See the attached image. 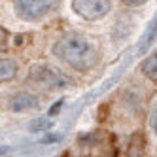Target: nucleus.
Segmentation results:
<instances>
[{
    "instance_id": "f257e3e1",
    "label": "nucleus",
    "mask_w": 157,
    "mask_h": 157,
    "mask_svg": "<svg viewBox=\"0 0 157 157\" xmlns=\"http://www.w3.org/2000/svg\"><path fill=\"white\" fill-rule=\"evenodd\" d=\"M53 55L59 61L66 63L76 70L87 72L91 70L98 61V49L85 34L80 32H68L63 34L53 46Z\"/></svg>"
},
{
    "instance_id": "f03ea898",
    "label": "nucleus",
    "mask_w": 157,
    "mask_h": 157,
    "mask_svg": "<svg viewBox=\"0 0 157 157\" xmlns=\"http://www.w3.org/2000/svg\"><path fill=\"white\" fill-rule=\"evenodd\" d=\"M29 80L34 83L36 87L42 89H63L70 83L68 78H64L63 74H59L57 70L49 68L46 64H32L29 70Z\"/></svg>"
},
{
    "instance_id": "7ed1b4c3",
    "label": "nucleus",
    "mask_w": 157,
    "mask_h": 157,
    "mask_svg": "<svg viewBox=\"0 0 157 157\" xmlns=\"http://www.w3.org/2000/svg\"><path fill=\"white\" fill-rule=\"evenodd\" d=\"M59 0H13L15 13L25 21H38L57 6Z\"/></svg>"
},
{
    "instance_id": "20e7f679",
    "label": "nucleus",
    "mask_w": 157,
    "mask_h": 157,
    "mask_svg": "<svg viewBox=\"0 0 157 157\" xmlns=\"http://www.w3.org/2000/svg\"><path fill=\"white\" fill-rule=\"evenodd\" d=\"M110 8V0H72V10L85 21H97L104 17Z\"/></svg>"
},
{
    "instance_id": "39448f33",
    "label": "nucleus",
    "mask_w": 157,
    "mask_h": 157,
    "mask_svg": "<svg viewBox=\"0 0 157 157\" xmlns=\"http://www.w3.org/2000/svg\"><path fill=\"white\" fill-rule=\"evenodd\" d=\"M146 151V136L144 132H132L127 144V157H144Z\"/></svg>"
},
{
    "instance_id": "423d86ee",
    "label": "nucleus",
    "mask_w": 157,
    "mask_h": 157,
    "mask_svg": "<svg viewBox=\"0 0 157 157\" xmlns=\"http://www.w3.org/2000/svg\"><path fill=\"white\" fill-rule=\"evenodd\" d=\"M10 108L13 112H23V110H30V108H38V98L34 95L29 93H19L12 98L10 102Z\"/></svg>"
},
{
    "instance_id": "0eeeda50",
    "label": "nucleus",
    "mask_w": 157,
    "mask_h": 157,
    "mask_svg": "<svg viewBox=\"0 0 157 157\" xmlns=\"http://www.w3.org/2000/svg\"><path fill=\"white\" fill-rule=\"evenodd\" d=\"M17 76V63L13 59H0V83L10 82Z\"/></svg>"
},
{
    "instance_id": "6e6552de",
    "label": "nucleus",
    "mask_w": 157,
    "mask_h": 157,
    "mask_svg": "<svg viewBox=\"0 0 157 157\" xmlns=\"http://www.w3.org/2000/svg\"><path fill=\"white\" fill-rule=\"evenodd\" d=\"M155 36H157V15L153 17V21L148 25V29H146V32H144V36H142V42L138 44V51H146L150 46H151V42L155 40Z\"/></svg>"
},
{
    "instance_id": "1a4fd4ad",
    "label": "nucleus",
    "mask_w": 157,
    "mask_h": 157,
    "mask_svg": "<svg viewBox=\"0 0 157 157\" xmlns=\"http://www.w3.org/2000/svg\"><path fill=\"white\" fill-rule=\"evenodd\" d=\"M140 68H142L144 76H148L151 82H157V51L144 59V63L140 64Z\"/></svg>"
},
{
    "instance_id": "9d476101",
    "label": "nucleus",
    "mask_w": 157,
    "mask_h": 157,
    "mask_svg": "<svg viewBox=\"0 0 157 157\" xmlns=\"http://www.w3.org/2000/svg\"><path fill=\"white\" fill-rule=\"evenodd\" d=\"M51 127V121L48 117H40V119H34V121H30V131L32 132H36V131H46Z\"/></svg>"
},
{
    "instance_id": "9b49d317",
    "label": "nucleus",
    "mask_w": 157,
    "mask_h": 157,
    "mask_svg": "<svg viewBox=\"0 0 157 157\" xmlns=\"http://www.w3.org/2000/svg\"><path fill=\"white\" fill-rule=\"evenodd\" d=\"M150 125H151L153 132L157 134V100H155V102H153V106H151V114H150Z\"/></svg>"
},
{
    "instance_id": "f8f14e48",
    "label": "nucleus",
    "mask_w": 157,
    "mask_h": 157,
    "mask_svg": "<svg viewBox=\"0 0 157 157\" xmlns=\"http://www.w3.org/2000/svg\"><path fill=\"white\" fill-rule=\"evenodd\" d=\"M8 46V32L4 27H0V51H4Z\"/></svg>"
},
{
    "instance_id": "ddd939ff",
    "label": "nucleus",
    "mask_w": 157,
    "mask_h": 157,
    "mask_svg": "<svg viewBox=\"0 0 157 157\" xmlns=\"http://www.w3.org/2000/svg\"><path fill=\"white\" fill-rule=\"evenodd\" d=\"M61 106H63V100H57L51 108H49V116H57L59 114V110H61Z\"/></svg>"
},
{
    "instance_id": "4468645a",
    "label": "nucleus",
    "mask_w": 157,
    "mask_h": 157,
    "mask_svg": "<svg viewBox=\"0 0 157 157\" xmlns=\"http://www.w3.org/2000/svg\"><path fill=\"white\" fill-rule=\"evenodd\" d=\"M57 140H61L59 134H48V136H44V138H42L44 144H51V142H57Z\"/></svg>"
},
{
    "instance_id": "2eb2a0df",
    "label": "nucleus",
    "mask_w": 157,
    "mask_h": 157,
    "mask_svg": "<svg viewBox=\"0 0 157 157\" xmlns=\"http://www.w3.org/2000/svg\"><path fill=\"white\" fill-rule=\"evenodd\" d=\"M125 4H129V6H142V4H146L148 0H123Z\"/></svg>"
},
{
    "instance_id": "dca6fc26",
    "label": "nucleus",
    "mask_w": 157,
    "mask_h": 157,
    "mask_svg": "<svg viewBox=\"0 0 157 157\" xmlns=\"http://www.w3.org/2000/svg\"><path fill=\"white\" fill-rule=\"evenodd\" d=\"M10 151V146H4V144H0V157H2V155H6Z\"/></svg>"
}]
</instances>
